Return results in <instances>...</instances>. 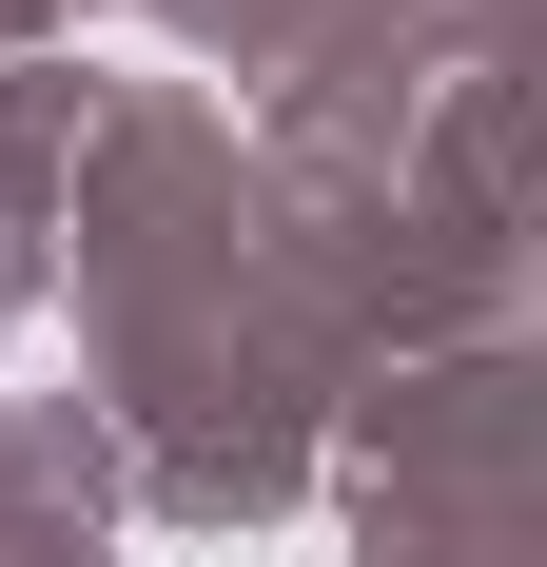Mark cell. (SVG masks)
<instances>
[]
</instances>
